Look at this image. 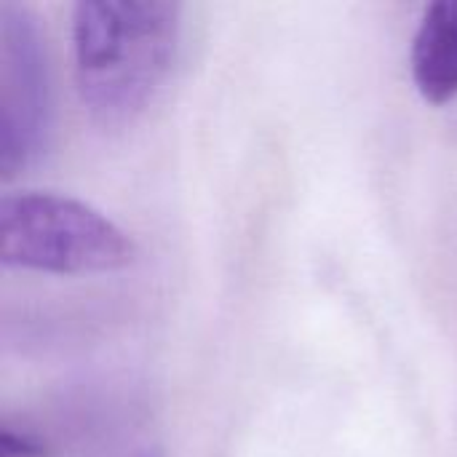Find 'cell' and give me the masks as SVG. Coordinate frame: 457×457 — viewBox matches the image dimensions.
<instances>
[{
	"label": "cell",
	"mask_w": 457,
	"mask_h": 457,
	"mask_svg": "<svg viewBox=\"0 0 457 457\" xmlns=\"http://www.w3.org/2000/svg\"><path fill=\"white\" fill-rule=\"evenodd\" d=\"M72 75L88 118L134 123L163 88L182 40V5L169 0H80L72 8Z\"/></svg>",
	"instance_id": "6da1fadb"
},
{
	"label": "cell",
	"mask_w": 457,
	"mask_h": 457,
	"mask_svg": "<svg viewBox=\"0 0 457 457\" xmlns=\"http://www.w3.org/2000/svg\"><path fill=\"white\" fill-rule=\"evenodd\" d=\"M134 238L91 204L54 190L0 198V262L46 276H104L137 262Z\"/></svg>",
	"instance_id": "7a4b0ae2"
},
{
	"label": "cell",
	"mask_w": 457,
	"mask_h": 457,
	"mask_svg": "<svg viewBox=\"0 0 457 457\" xmlns=\"http://www.w3.org/2000/svg\"><path fill=\"white\" fill-rule=\"evenodd\" d=\"M54 139V78L40 19L0 3V177L29 171Z\"/></svg>",
	"instance_id": "3957f363"
},
{
	"label": "cell",
	"mask_w": 457,
	"mask_h": 457,
	"mask_svg": "<svg viewBox=\"0 0 457 457\" xmlns=\"http://www.w3.org/2000/svg\"><path fill=\"white\" fill-rule=\"evenodd\" d=\"M410 75L426 102H457V0L426 5L410 46Z\"/></svg>",
	"instance_id": "277c9868"
},
{
	"label": "cell",
	"mask_w": 457,
	"mask_h": 457,
	"mask_svg": "<svg viewBox=\"0 0 457 457\" xmlns=\"http://www.w3.org/2000/svg\"><path fill=\"white\" fill-rule=\"evenodd\" d=\"M0 457H51V447L32 428L3 423V428H0Z\"/></svg>",
	"instance_id": "5b68a950"
},
{
	"label": "cell",
	"mask_w": 457,
	"mask_h": 457,
	"mask_svg": "<svg viewBox=\"0 0 457 457\" xmlns=\"http://www.w3.org/2000/svg\"><path fill=\"white\" fill-rule=\"evenodd\" d=\"M142 457H163L161 453H147V455H142Z\"/></svg>",
	"instance_id": "8992f818"
}]
</instances>
